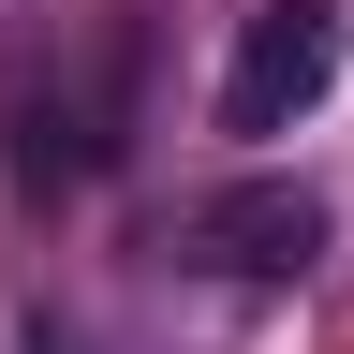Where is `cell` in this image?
I'll list each match as a JSON object with an SVG mask.
<instances>
[{"instance_id":"obj_1","label":"cell","mask_w":354,"mask_h":354,"mask_svg":"<svg viewBox=\"0 0 354 354\" xmlns=\"http://www.w3.org/2000/svg\"><path fill=\"white\" fill-rule=\"evenodd\" d=\"M0 118H15V192L59 207L88 192L118 148H133V15H59L15 44V74H0Z\"/></svg>"},{"instance_id":"obj_2","label":"cell","mask_w":354,"mask_h":354,"mask_svg":"<svg viewBox=\"0 0 354 354\" xmlns=\"http://www.w3.org/2000/svg\"><path fill=\"white\" fill-rule=\"evenodd\" d=\"M339 59H354L339 0H266V15L236 30V59H221V133H295L339 88Z\"/></svg>"},{"instance_id":"obj_3","label":"cell","mask_w":354,"mask_h":354,"mask_svg":"<svg viewBox=\"0 0 354 354\" xmlns=\"http://www.w3.org/2000/svg\"><path fill=\"white\" fill-rule=\"evenodd\" d=\"M177 236H192L221 281H295V266L325 251V192H295V177H251V192H207Z\"/></svg>"}]
</instances>
